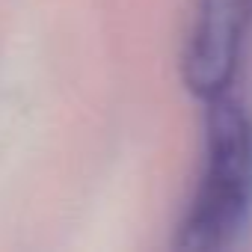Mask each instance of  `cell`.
Listing matches in <instances>:
<instances>
[{"mask_svg":"<svg viewBox=\"0 0 252 252\" xmlns=\"http://www.w3.org/2000/svg\"><path fill=\"white\" fill-rule=\"evenodd\" d=\"M252 217V116L234 92L205 101V152L199 181L181 217L175 246L222 252Z\"/></svg>","mask_w":252,"mask_h":252,"instance_id":"1","label":"cell"},{"mask_svg":"<svg viewBox=\"0 0 252 252\" xmlns=\"http://www.w3.org/2000/svg\"><path fill=\"white\" fill-rule=\"evenodd\" d=\"M249 30L252 0H196L181 51V74L202 104L234 92Z\"/></svg>","mask_w":252,"mask_h":252,"instance_id":"2","label":"cell"}]
</instances>
